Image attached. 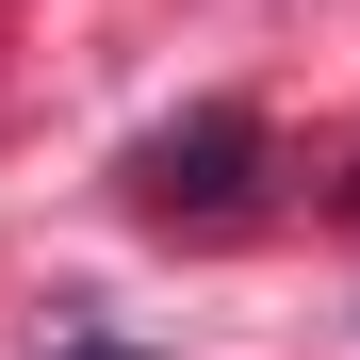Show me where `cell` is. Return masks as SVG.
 Segmentation results:
<instances>
[{"label": "cell", "instance_id": "cell-2", "mask_svg": "<svg viewBox=\"0 0 360 360\" xmlns=\"http://www.w3.org/2000/svg\"><path fill=\"white\" fill-rule=\"evenodd\" d=\"M82 360H131V344H82Z\"/></svg>", "mask_w": 360, "mask_h": 360}, {"label": "cell", "instance_id": "cell-1", "mask_svg": "<svg viewBox=\"0 0 360 360\" xmlns=\"http://www.w3.org/2000/svg\"><path fill=\"white\" fill-rule=\"evenodd\" d=\"M246 180H262V115H246V98H213V115H180V131L131 148V197H148L164 229H180V213H197V229L246 213Z\"/></svg>", "mask_w": 360, "mask_h": 360}]
</instances>
